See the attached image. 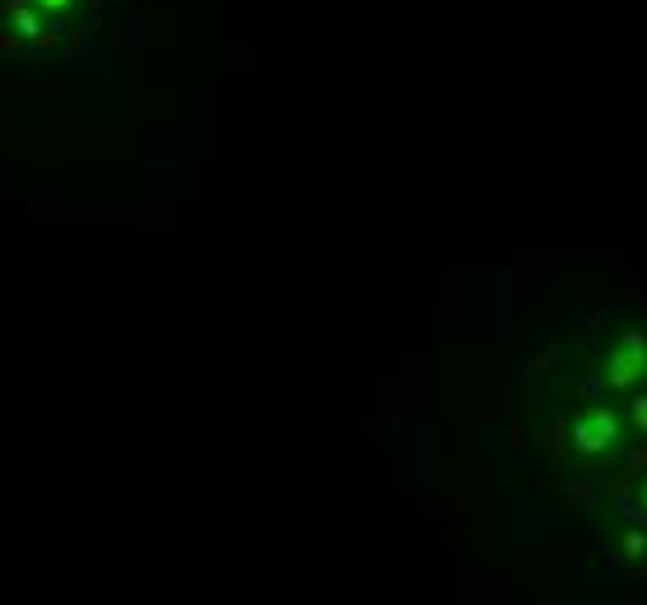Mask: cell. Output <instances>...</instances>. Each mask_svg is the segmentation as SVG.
I'll list each match as a JSON object with an SVG mask.
<instances>
[{
	"label": "cell",
	"mask_w": 647,
	"mask_h": 605,
	"mask_svg": "<svg viewBox=\"0 0 647 605\" xmlns=\"http://www.w3.org/2000/svg\"><path fill=\"white\" fill-rule=\"evenodd\" d=\"M47 5H61V0H47Z\"/></svg>",
	"instance_id": "6da1fadb"
}]
</instances>
